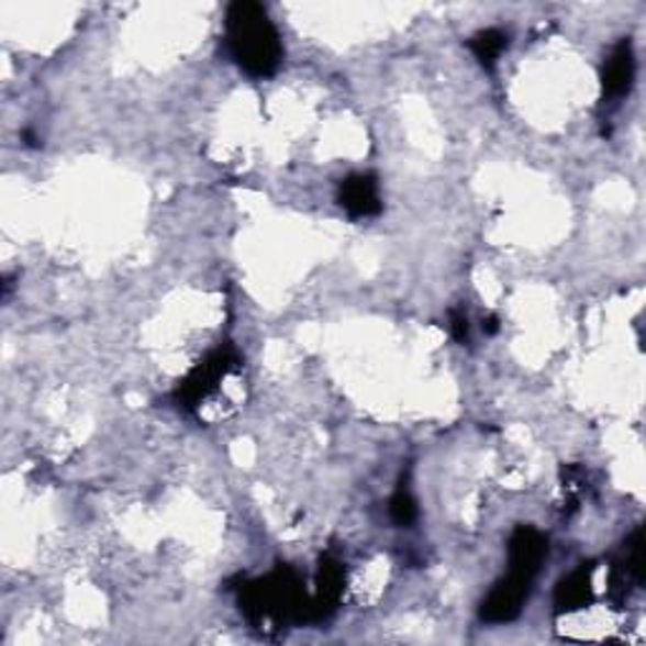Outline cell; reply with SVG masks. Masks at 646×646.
I'll return each mask as SVG.
<instances>
[{
  "label": "cell",
  "instance_id": "1",
  "mask_svg": "<svg viewBox=\"0 0 646 646\" xmlns=\"http://www.w3.org/2000/svg\"><path fill=\"white\" fill-rule=\"evenodd\" d=\"M225 41L233 62L253 79H266L283 62L278 29L260 3L237 0L225 13Z\"/></svg>",
  "mask_w": 646,
  "mask_h": 646
},
{
  "label": "cell",
  "instance_id": "2",
  "mask_svg": "<svg viewBox=\"0 0 646 646\" xmlns=\"http://www.w3.org/2000/svg\"><path fill=\"white\" fill-rule=\"evenodd\" d=\"M241 609L255 624H291L311 622V601L288 566H278L274 573L241 589Z\"/></svg>",
  "mask_w": 646,
  "mask_h": 646
},
{
  "label": "cell",
  "instance_id": "3",
  "mask_svg": "<svg viewBox=\"0 0 646 646\" xmlns=\"http://www.w3.org/2000/svg\"><path fill=\"white\" fill-rule=\"evenodd\" d=\"M241 367V354L231 344L220 346L208 359H202L187 377L177 385L175 399L182 410H198L205 399L223 385L225 377Z\"/></svg>",
  "mask_w": 646,
  "mask_h": 646
},
{
  "label": "cell",
  "instance_id": "4",
  "mask_svg": "<svg viewBox=\"0 0 646 646\" xmlns=\"http://www.w3.org/2000/svg\"><path fill=\"white\" fill-rule=\"evenodd\" d=\"M533 578H525L521 573L508 571L505 578H500L495 589L488 593V599L480 606V619L488 624H508L517 619L525 601L531 597Z\"/></svg>",
  "mask_w": 646,
  "mask_h": 646
},
{
  "label": "cell",
  "instance_id": "5",
  "mask_svg": "<svg viewBox=\"0 0 646 646\" xmlns=\"http://www.w3.org/2000/svg\"><path fill=\"white\" fill-rule=\"evenodd\" d=\"M548 556V538L533 525H517L508 543V571L525 578L538 576L543 560Z\"/></svg>",
  "mask_w": 646,
  "mask_h": 646
},
{
  "label": "cell",
  "instance_id": "6",
  "mask_svg": "<svg viewBox=\"0 0 646 646\" xmlns=\"http://www.w3.org/2000/svg\"><path fill=\"white\" fill-rule=\"evenodd\" d=\"M338 205L352 218H374L381 212L379 182L374 175H352L338 185Z\"/></svg>",
  "mask_w": 646,
  "mask_h": 646
},
{
  "label": "cell",
  "instance_id": "7",
  "mask_svg": "<svg viewBox=\"0 0 646 646\" xmlns=\"http://www.w3.org/2000/svg\"><path fill=\"white\" fill-rule=\"evenodd\" d=\"M636 76V62H634V48L632 41L622 38L611 48V54L603 64L601 83H603V97L606 99H622L634 87Z\"/></svg>",
  "mask_w": 646,
  "mask_h": 646
},
{
  "label": "cell",
  "instance_id": "8",
  "mask_svg": "<svg viewBox=\"0 0 646 646\" xmlns=\"http://www.w3.org/2000/svg\"><path fill=\"white\" fill-rule=\"evenodd\" d=\"M344 591V568L334 558H323L319 568L316 593L311 599V622H321L336 609Z\"/></svg>",
  "mask_w": 646,
  "mask_h": 646
},
{
  "label": "cell",
  "instance_id": "9",
  "mask_svg": "<svg viewBox=\"0 0 646 646\" xmlns=\"http://www.w3.org/2000/svg\"><path fill=\"white\" fill-rule=\"evenodd\" d=\"M593 571L597 566H578L571 576H566L556 589V611L558 614H576L578 609L589 606L593 599Z\"/></svg>",
  "mask_w": 646,
  "mask_h": 646
},
{
  "label": "cell",
  "instance_id": "10",
  "mask_svg": "<svg viewBox=\"0 0 646 646\" xmlns=\"http://www.w3.org/2000/svg\"><path fill=\"white\" fill-rule=\"evenodd\" d=\"M467 46L475 54V58L484 66V69H492L503 51L508 48V33L500 29H484L467 41Z\"/></svg>",
  "mask_w": 646,
  "mask_h": 646
},
{
  "label": "cell",
  "instance_id": "11",
  "mask_svg": "<svg viewBox=\"0 0 646 646\" xmlns=\"http://www.w3.org/2000/svg\"><path fill=\"white\" fill-rule=\"evenodd\" d=\"M389 515H392V521L397 525H402V528H410V525L416 521V515H420L410 484H406L404 480L399 482L397 492L392 495V500H389Z\"/></svg>",
  "mask_w": 646,
  "mask_h": 646
},
{
  "label": "cell",
  "instance_id": "12",
  "mask_svg": "<svg viewBox=\"0 0 646 646\" xmlns=\"http://www.w3.org/2000/svg\"><path fill=\"white\" fill-rule=\"evenodd\" d=\"M449 334L457 344L470 342V321H467L465 311H449Z\"/></svg>",
  "mask_w": 646,
  "mask_h": 646
},
{
  "label": "cell",
  "instance_id": "13",
  "mask_svg": "<svg viewBox=\"0 0 646 646\" xmlns=\"http://www.w3.org/2000/svg\"><path fill=\"white\" fill-rule=\"evenodd\" d=\"M498 328H500V323H498L495 316H488V319L482 321V331H484V334H488V336H495V334H498Z\"/></svg>",
  "mask_w": 646,
  "mask_h": 646
},
{
  "label": "cell",
  "instance_id": "14",
  "mask_svg": "<svg viewBox=\"0 0 646 646\" xmlns=\"http://www.w3.org/2000/svg\"><path fill=\"white\" fill-rule=\"evenodd\" d=\"M23 140H25V144H29V147H41V140L31 130L23 132Z\"/></svg>",
  "mask_w": 646,
  "mask_h": 646
}]
</instances>
